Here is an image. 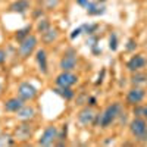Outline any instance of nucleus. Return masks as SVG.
Instances as JSON below:
<instances>
[{"label": "nucleus", "instance_id": "obj_28", "mask_svg": "<svg viewBox=\"0 0 147 147\" xmlns=\"http://www.w3.org/2000/svg\"><path fill=\"white\" fill-rule=\"evenodd\" d=\"M143 118L147 121V105H146V106H143Z\"/></svg>", "mask_w": 147, "mask_h": 147}, {"label": "nucleus", "instance_id": "obj_15", "mask_svg": "<svg viewBox=\"0 0 147 147\" xmlns=\"http://www.w3.org/2000/svg\"><path fill=\"white\" fill-rule=\"evenodd\" d=\"M129 81H131V85H137V87H146V85H147V72H144V71L132 72Z\"/></svg>", "mask_w": 147, "mask_h": 147}, {"label": "nucleus", "instance_id": "obj_7", "mask_svg": "<svg viewBox=\"0 0 147 147\" xmlns=\"http://www.w3.org/2000/svg\"><path fill=\"white\" fill-rule=\"evenodd\" d=\"M37 94H38V90H37L34 85L31 82H21L18 85V96L21 97L22 100H25V102H31L34 100Z\"/></svg>", "mask_w": 147, "mask_h": 147}, {"label": "nucleus", "instance_id": "obj_1", "mask_svg": "<svg viewBox=\"0 0 147 147\" xmlns=\"http://www.w3.org/2000/svg\"><path fill=\"white\" fill-rule=\"evenodd\" d=\"M121 110H122V106L119 102H113L110 103L102 113L96 115V121L94 124L96 125H100L102 128H109L113 122L121 116Z\"/></svg>", "mask_w": 147, "mask_h": 147}, {"label": "nucleus", "instance_id": "obj_27", "mask_svg": "<svg viewBox=\"0 0 147 147\" xmlns=\"http://www.w3.org/2000/svg\"><path fill=\"white\" fill-rule=\"evenodd\" d=\"M87 103H88L90 106H94V105H96V99H94V97H88V99H87Z\"/></svg>", "mask_w": 147, "mask_h": 147}, {"label": "nucleus", "instance_id": "obj_9", "mask_svg": "<svg viewBox=\"0 0 147 147\" xmlns=\"http://www.w3.org/2000/svg\"><path fill=\"white\" fill-rule=\"evenodd\" d=\"M147 66V59L144 57V55L137 53L128 59L127 62V69L132 74V72H137V71H143Z\"/></svg>", "mask_w": 147, "mask_h": 147}, {"label": "nucleus", "instance_id": "obj_17", "mask_svg": "<svg viewBox=\"0 0 147 147\" xmlns=\"http://www.w3.org/2000/svg\"><path fill=\"white\" fill-rule=\"evenodd\" d=\"M16 140H28L31 137V125H28L27 122H24L22 125H19L15 131Z\"/></svg>", "mask_w": 147, "mask_h": 147}, {"label": "nucleus", "instance_id": "obj_5", "mask_svg": "<svg viewBox=\"0 0 147 147\" xmlns=\"http://www.w3.org/2000/svg\"><path fill=\"white\" fill-rule=\"evenodd\" d=\"M57 136H59V129L56 125H49L44 128V131L41 132V136L38 138V146H52L57 141Z\"/></svg>", "mask_w": 147, "mask_h": 147}, {"label": "nucleus", "instance_id": "obj_24", "mask_svg": "<svg viewBox=\"0 0 147 147\" xmlns=\"http://www.w3.org/2000/svg\"><path fill=\"white\" fill-rule=\"evenodd\" d=\"M136 47H137V43L134 41V40H129V41H128V46H127V50L131 52V50H134Z\"/></svg>", "mask_w": 147, "mask_h": 147}, {"label": "nucleus", "instance_id": "obj_25", "mask_svg": "<svg viewBox=\"0 0 147 147\" xmlns=\"http://www.w3.org/2000/svg\"><path fill=\"white\" fill-rule=\"evenodd\" d=\"M81 31H82V28H75V30L72 31V34H71V38L74 40V38H75V37H78V35L81 34Z\"/></svg>", "mask_w": 147, "mask_h": 147}, {"label": "nucleus", "instance_id": "obj_4", "mask_svg": "<svg viewBox=\"0 0 147 147\" xmlns=\"http://www.w3.org/2000/svg\"><path fill=\"white\" fill-rule=\"evenodd\" d=\"M146 99V90L144 87H137V85H132V87L127 91L125 96V102L128 106H137L141 105V102Z\"/></svg>", "mask_w": 147, "mask_h": 147}, {"label": "nucleus", "instance_id": "obj_2", "mask_svg": "<svg viewBox=\"0 0 147 147\" xmlns=\"http://www.w3.org/2000/svg\"><path fill=\"white\" fill-rule=\"evenodd\" d=\"M129 134L138 144H147V121L143 116H134L129 122Z\"/></svg>", "mask_w": 147, "mask_h": 147}, {"label": "nucleus", "instance_id": "obj_11", "mask_svg": "<svg viewBox=\"0 0 147 147\" xmlns=\"http://www.w3.org/2000/svg\"><path fill=\"white\" fill-rule=\"evenodd\" d=\"M25 106V100H22L19 96L16 97H10L9 100L5 102V110L9 113H16L19 112V110Z\"/></svg>", "mask_w": 147, "mask_h": 147}, {"label": "nucleus", "instance_id": "obj_6", "mask_svg": "<svg viewBox=\"0 0 147 147\" xmlns=\"http://www.w3.org/2000/svg\"><path fill=\"white\" fill-rule=\"evenodd\" d=\"M56 87H74L78 84V75H75L72 71H62L55 80Z\"/></svg>", "mask_w": 147, "mask_h": 147}, {"label": "nucleus", "instance_id": "obj_16", "mask_svg": "<svg viewBox=\"0 0 147 147\" xmlns=\"http://www.w3.org/2000/svg\"><path fill=\"white\" fill-rule=\"evenodd\" d=\"M57 37H59V31H57L56 28L50 27L47 31H44V32L41 34V41L49 46V44H53V43L57 40Z\"/></svg>", "mask_w": 147, "mask_h": 147}, {"label": "nucleus", "instance_id": "obj_13", "mask_svg": "<svg viewBox=\"0 0 147 147\" xmlns=\"http://www.w3.org/2000/svg\"><path fill=\"white\" fill-rule=\"evenodd\" d=\"M30 7H31L30 0H15V2L9 6V10L13 12V13L24 15V13H27V12H28Z\"/></svg>", "mask_w": 147, "mask_h": 147}, {"label": "nucleus", "instance_id": "obj_22", "mask_svg": "<svg viewBox=\"0 0 147 147\" xmlns=\"http://www.w3.org/2000/svg\"><path fill=\"white\" fill-rule=\"evenodd\" d=\"M109 47H110V50H116L118 44H116V35L115 34L110 35V38H109Z\"/></svg>", "mask_w": 147, "mask_h": 147}, {"label": "nucleus", "instance_id": "obj_21", "mask_svg": "<svg viewBox=\"0 0 147 147\" xmlns=\"http://www.w3.org/2000/svg\"><path fill=\"white\" fill-rule=\"evenodd\" d=\"M85 7H87V13H88V15H99L100 12H103V10H100V9H103V7L99 9V6H97L96 3H91V2H88V5L85 6Z\"/></svg>", "mask_w": 147, "mask_h": 147}, {"label": "nucleus", "instance_id": "obj_29", "mask_svg": "<svg viewBox=\"0 0 147 147\" xmlns=\"http://www.w3.org/2000/svg\"><path fill=\"white\" fill-rule=\"evenodd\" d=\"M2 93H3V85L0 84V94H2Z\"/></svg>", "mask_w": 147, "mask_h": 147}, {"label": "nucleus", "instance_id": "obj_23", "mask_svg": "<svg viewBox=\"0 0 147 147\" xmlns=\"http://www.w3.org/2000/svg\"><path fill=\"white\" fill-rule=\"evenodd\" d=\"M6 59H7V53L5 49H0V65H3L6 62Z\"/></svg>", "mask_w": 147, "mask_h": 147}, {"label": "nucleus", "instance_id": "obj_30", "mask_svg": "<svg viewBox=\"0 0 147 147\" xmlns=\"http://www.w3.org/2000/svg\"><path fill=\"white\" fill-rule=\"evenodd\" d=\"M0 136H2V128H0Z\"/></svg>", "mask_w": 147, "mask_h": 147}, {"label": "nucleus", "instance_id": "obj_12", "mask_svg": "<svg viewBox=\"0 0 147 147\" xmlns=\"http://www.w3.org/2000/svg\"><path fill=\"white\" fill-rule=\"evenodd\" d=\"M35 62H37V66H38V71L41 74H46L49 72V63H47V52L46 49H38L35 52Z\"/></svg>", "mask_w": 147, "mask_h": 147}, {"label": "nucleus", "instance_id": "obj_10", "mask_svg": "<svg viewBox=\"0 0 147 147\" xmlns=\"http://www.w3.org/2000/svg\"><path fill=\"white\" fill-rule=\"evenodd\" d=\"M94 121H96V112H94V109L91 106H85L80 110L78 122L81 125H84V127L91 125V124H94Z\"/></svg>", "mask_w": 147, "mask_h": 147}, {"label": "nucleus", "instance_id": "obj_26", "mask_svg": "<svg viewBox=\"0 0 147 147\" xmlns=\"http://www.w3.org/2000/svg\"><path fill=\"white\" fill-rule=\"evenodd\" d=\"M77 3H78L80 6H84V7H85V6L88 5V0H77Z\"/></svg>", "mask_w": 147, "mask_h": 147}, {"label": "nucleus", "instance_id": "obj_14", "mask_svg": "<svg viewBox=\"0 0 147 147\" xmlns=\"http://www.w3.org/2000/svg\"><path fill=\"white\" fill-rule=\"evenodd\" d=\"M34 116H35V109L28 105H25L19 112H16V118L22 122H30V119H32Z\"/></svg>", "mask_w": 147, "mask_h": 147}, {"label": "nucleus", "instance_id": "obj_3", "mask_svg": "<svg viewBox=\"0 0 147 147\" xmlns=\"http://www.w3.org/2000/svg\"><path fill=\"white\" fill-rule=\"evenodd\" d=\"M37 46H38V38H37V35L30 34L27 38H24L22 41H19L18 56L21 59H28L37 50Z\"/></svg>", "mask_w": 147, "mask_h": 147}, {"label": "nucleus", "instance_id": "obj_19", "mask_svg": "<svg viewBox=\"0 0 147 147\" xmlns=\"http://www.w3.org/2000/svg\"><path fill=\"white\" fill-rule=\"evenodd\" d=\"M31 31H32V25H31V24H30V25H27V27H24V28H21V30H18L16 34H15V40L18 43L22 41L24 38H27V37L31 34Z\"/></svg>", "mask_w": 147, "mask_h": 147}, {"label": "nucleus", "instance_id": "obj_20", "mask_svg": "<svg viewBox=\"0 0 147 147\" xmlns=\"http://www.w3.org/2000/svg\"><path fill=\"white\" fill-rule=\"evenodd\" d=\"M50 27H52V24H50V21H49L47 18H40V19H37V25H35L37 32L43 34L44 31H47Z\"/></svg>", "mask_w": 147, "mask_h": 147}, {"label": "nucleus", "instance_id": "obj_8", "mask_svg": "<svg viewBox=\"0 0 147 147\" xmlns=\"http://www.w3.org/2000/svg\"><path fill=\"white\" fill-rule=\"evenodd\" d=\"M77 63H78L77 53L74 50H68L66 53H63L62 59H60L59 68H60V71H74L77 68Z\"/></svg>", "mask_w": 147, "mask_h": 147}, {"label": "nucleus", "instance_id": "obj_18", "mask_svg": "<svg viewBox=\"0 0 147 147\" xmlns=\"http://www.w3.org/2000/svg\"><path fill=\"white\" fill-rule=\"evenodd\" d=\"M55 93L59 94V96L62 97V99H65V100H71V99H74V97H75V91L72 90V87H56Z\"/></svg>", "mask_w": 147, "mask_h": 147}]
</instances>
